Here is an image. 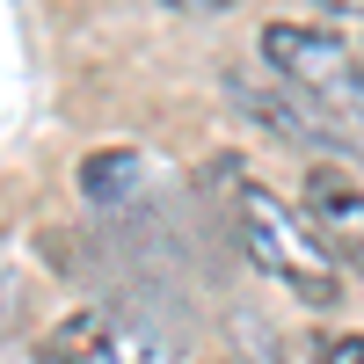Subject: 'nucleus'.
Masks as SVG:
<instances>
[{
    "instance_id": "1",
    "label": "nucleus",
    "mask_w": 364,
    "mask_h": 364,
    "mask_svg": "<svg viewBox=\"0 0 364 364\" xmlns=\"http://www.w3.org/2000/svg\"><path fill=\"white\" fill-rule=\"evenodd\" d=\"M226 182H233L240 248L255 255V269L277 277L291 299H306V306H336V299H343V269H336V255L321 248V233L306 226V211H291L284 197H269L262 182H248V175H226Z\"/></svg>"
},
{
    "instance_id": "2",
    "label": "nucleus",
    "mask_w": 364,
    "mask_h": 364,
    "mask_svg": "<svg viewBox=\"0 0 364 364\" xmlns=\"http://www.w3.org/2000/svg\"><path fill=\"white\" fill-rule=\"evenodd\" d=\"M51 364H175V350L109 306H87V314H66L51 328Z\"/></svg>"
},
{
    "instance_id": "3",
    "label": "nucleus",
    "mask_w": 364,
    "mask_h": 364,
    "mask_svg": "<svg viewBox=\"0 0 364 364\" xmlns=\"http://www.w3.org/2000/svg\"><path fill=\"white\" fill-rule=\"evenodd\" d=\"M262 66L284 73L291 87H306V95H343L350 102V66L357 58L328 37V29H306V22H269L262 29Z\"/></svg>"
},
{
    "instance_id": "4",
    "label": "nucleus",
    "mask_w": 364,
    "mask_h": 364,
    "mask_svg": "<svg viewBox=\"0 0 364 364\" xmlns=\"http://www.w3.org/2000/svg\"><path fill=\"white\" fill-rule=\"evenodd\" d=\"M299 211H306V226L321 233V248L364 269V182L350 168H306V182H299Z\"/></svg>"
},
{
    "instance_id": "5",
    "label": "nucleus",
    "mask_w": 364,
    "mask_h": 364,
    "mask_svg": "<svg viewBox=\"0 0 364 364\" xmlns=\"http://www.w3.org/2000/svg\"><path fill=\"white\" fill-rule=\"evenodd\" d=\"M233 95L248 102L255 124H269V132L291 139V146H343V139H336V124H328L321 109H299L291 95H262V87H248V80H233Z\"/></svg>"
},
{
    "instance_id": "6",
    "label": "nucleus",
    "mask_w": 364,
    "mask_h": 364,
    "mask_svg": "<svg viewBox=\"0 0 364 364\" xmlns=\"http://www.w3.org/2000/svg\"><path fill=\"white\" fill-rule=\"evenodd\" d=\"M132 182H139V154H95L80 168V190L87 197H124Z\"/></svg>"
},
{
    "instance_id": "7",
    "label": "nucleus",
    "mask_w": 364,
    "mask_h": 364,
    "mask_svg": "<svg viewBox=\"0 0 364 364\" xmlns=\"http://www.w3.org/2000/svg\"><path fill=\"white\" fill-rule=\"evenodd\" d=\"M321 364H364V336H336V343H321Z\"/></svg>"
},
{
    "instance_id": "8",
    "label": "nucleus",
    "mask_w": 364,
    "mask_h": 364,
    "mask_svg": "<svg viewBox=\"0 0 364 364\" xmlns=\"http://www.w3.org/2000/svg\"><path fill=\"white\" fill-rule=\"evenodd\" d=\"M350 109L364 117V58H357V66H350Z\"/></svg>"
},
{
    "instance_id": "9",
    "label": "nucleus",
    "mask_w": 364,
    "mask_h": 364,
    "mask_svg": "<svg viewBox=\"0 0 364 364\" xmlns=\"http://www.w3.org/2000/svg\"><path fill=\"white\" fill-rule=\"evenodd\" d=\"M168 8H190V15H204V8H211V15H219L226 0H168Z\"/></svg>"
}]
</instances>
